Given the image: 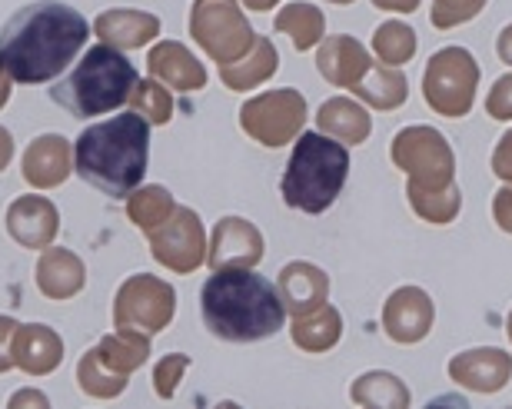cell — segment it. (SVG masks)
Listing matches in <instances>:
<instances>
[{
  "instance_id": "f546056e",
  "label": "cell",
  "mask_w": 512,
  "mask_h": 409,
  "mask_svg": "<svg viewBox=\"0 0 512 409\" xmlns=\"http://www.w3.org/2000/svg\"><path fill=\"white\" fill-rule=\"evenodd\" d=\"M276 30L290 34L296 50H313L323 40V14L313 4H290L276 17Z\"/></svg>"
},
{
  "instance_id": "7bdbcfd3",
  "label": "cell",
  "mask_w": 512,
  "mask_h": 409,
  "mask_svg": "<svg viewBox=\"0 0 512 409\" xmlns=\"http://www.w3.org/2000/svg\"><path fill=\"white\" fill-rule=\"evenodd\" d=\"M10 157H14V137H10L4 127H0V170H7Z\"/></svg>"
},
{
  "instance_id": "44dd1931",
  "label": "cell",
  "mask_w": 512,
  "mask_h": 409,
  "mask_svg": "<svg viewBox=\"0 0 512 409\" xmlns=\"http://www.w3.org/2000/svg\"><path fill=\"white\" fill-rule=\"evenodd\" d=\"M94 30H97V37L110 47L137 50L160 34V20L153 14H143V10L120 7V10H104V14L94 20Z\"/></svg>"
},
{
  "instance_id": "f1b7e54d",
  "label": "cell",
  "mask_w": 512,
  "mask_h": 409,
  "mask_svg": "<svg viewBox=\"0 0 512 409\" xmlns=\"http://www.w3.org/2000/svg\"><path fill=\"white\" fill-rule=\"evenodd\" d=\"M350 400L360 406H393L406 409L409 406V390L396 380L393 373H363L353 383Z\"/></svg>"
},
{
  "instance_id": "8d00e7d4",
  "label": "cell",
  "mask_w": 512,
  "mask_h": 409,
  "mask_svg": "<svg viewBox=\"0 0 512 409\" xmlns=\"http://www.w3.org/2000/svg\"><path fill=\"white\" fill-rule=\"evenodd\" d=\"M486 110H489V117H496V120H512V74L499 77L493 84V90H489V97H486Z\"/></svg>"
},
{
  "instance_id": "f6af8a7d",
  "label": "cell",
  "mask_w": 512,
  "mask_h": 409,
  "mask_svg": "<svg viewBox=\"0 0 512 409\" xmlns=\"http://www.w3.org/2000/svg\"><path fill=\"white\" fill-rule=\"evenodd\" d=\"M10 100V77L4 74V70H0V107H4Z\"/></svg>"
},
{
  "instance_id": "5bb4252c",
  "label": "cell",
  "mask_w": 512,
  "mask_h": 409,
  "mask_svg": "<svg viewBox=\"0 0 512 409\" xmlns=\"http://www.w3.org/2000/svg\"><path fill=\"white\" fill-rule=\"evenodd\" d=\"M57 207L47 197H17L10 203L4 227L24 250H47L57 237Z\"/></svg>"
},
{
  "instance_id": "ee69618b",
  "label": "cell",
  "mask_w": 512,
  "mask_h": 409,
  "mask_svg": "<svg viewBox=\"0 0 512 409\" xmlns=\"http://www.w3.org/2000/svg\"><path fill=\"white\" fill-rule=\"evenodd\" d=\"M20 403H37V406H47V396H40V393H17L14 400H10V406H20Z\"/></svg>"
},
{
  "instance_id": "e575fe53",
  "label": "cell",
  "mask_w": 512,
  "mask_h": 409,
  "mask_svg": "<svg viewBox=\"0 0 512 409\" xmlns=\"http://www.w3.org/2000/svg\"><path fill=\"white\" fill-rule=\"evenodd\" d=\"M486 7V0H433L429 20L436 30H453L459 24H469L473 17H479V10Z\"/></svg>"
},
{
  "instance_id": "8fae6325",
  "label": "cell",
  "mask_w": 512,
  "mask_h": 409,
  "mask_svg": "<svg viewBox=\"0 0 512 409\" xmlns=\"http://www.w3.org/2000/svg\"><path fill=\"white\" fill-rule=\"evenodd\" d=\"M150 237L153 260L163 263L173 273H193L207 260V240H203V223L190 207H177L170 220L157 227Z\"/></svg>"
},
{
  "instance_id": "52a82bcc",
  "label": "cell",
  "mask_w": 512,
  "mask_h": 409,
  "mask_svg": "<svg viewBox=\"0 0 512 409\" xmlns=\"http://www.w3.org/2000/svg\"><path fill=\"white\" fill-rule=\"evenodd\" d=\"M479 87V64L463 47H443L429 57L423 74V97L439 117L459 120L473 110Z\"/></svg>"
},
{
  "instance_id": "ffe728a7",
  "label": "cell",
  "mask_w": 512,
  "mask_h": 409,
  "mask_svg": "<svg viewBox=\"0 0 512 409\" xmlns=\"http://www.w3.org/2000/svg\"><path fill=\"white\" fill-rule=\"evenodd\" d=\"M316 67L320 74L330 80L333 87H356L363 80L366 70L373 67L370 54H366L363 44H356L353 37H330L326 44L320 47V57H316Z\"/></svg>"
},
{
  "instance_id": "b9f144b4",
  "label": "cell",
  "mask_w": 512,
  "mask_h": 409,
  "mask_svg": "<svg viewBox=\"0 0 512 409\" xmlns=\"http://www.w3.org/2000/svg\"><path fill=\"white\" fill-rule=\"evenodd\" d=\"M496 50H499V60L512 67V24L503 27V34H499V40H496Z\"/></svg>"
},
{
  "instance_id": "1f68e13d",
  "label": "cell",
  "mask_w": 512,
  "mask_h": 409,
  "mask_svg": "<svg viewBox=\"0 0 512 409\" xmlns=\"http://www.w3.org/2000/svg\"><path fill=\"white\" fill-rule=\"evenodd\" d=\"M77 383L87 396H97V400H110V396H120L127 390V376L110 373L97 356V346L90 353H84V360L77 363Z\"/></svg>"
},
{
  "instance_id": "7c38bea8",
  "label": "cell",
  "mask_w": 512,
  "mask_h": 409,
  "mask_svg": "<svg viewBox=\"0 0 512 409\" xmlns=\"http://www.w3.org/2000/svg\"><path fill=\"white\" fill-rule=\"evenodd\" d=\"M433 320H436L433 300L419 286H403L383 306V330L393 343L409 346L426 340V333L433 330Z\"/></svg>"
},
{
  "instance_id": "603a6c76",
  "label": "cell",
  "mask_w": 512,
  "mask_h": 409,
  "mask_svg": "<svg viewBox=\"0 0 512 409\" xmlns=\"http://www.w3.org/2000/svg\"><path fill=\"white\" fill-rule=\"evenodd\" d=\"M280 67V54L266 37H256L253 47L233 64H220V77L230 90H253L256 84H263L266 77L276 74Z\"/></svg>"
},
{
  "instance_id": "ab89813d",
  "label": "cell",
  "mask_w": 512,
  "mask_h": 409,
  "mask_svg": "<svg viewBox=\"0 0 512 409\" xmlns=\"http://www.w3.org/2000/svg\"><path fill=\"white\" fill-rule=\"evenodd\" d=\"M493 217L499 223V230L512 233V187H503L493 200Z\"/></svg>"
},
{
  "instance_id": "ac0fdd59",
  "label": "cell",
  "mask_w": 512,
  "mask_h": 409,
  "mask_svg": "<svg viewBox=\"0 0 512 409\" xmlns=\"http://www.w3.org/2000/svg\"><path fill=\"white\" fill-rule=\"evenodd\" d=\"M147 67L153 80H160L163 87L170 90H200L207 84V70L197 57L190 54L187 47L177 44V40H163L150 50Z\"/></svg>"
},
{
  "instance_id": "8992f818",
  "label": "cell",
  "mask_w": 512,
  "mask_h": 409,
  "mask_svg": "<svg viewBox=\"0 0 512 409\" xmlns=\"http://www.w3.org/2000/svg\"><path fill=\"white\" fill-rule=\"evenodd\" d=\"M393 163L409 177V193H439L456 187V160L443 134L429 127L399 130Z\"/></svg>"
},
{
  "instance_id": "3957f363",
  "label": "cell",
  "mask_w": 512,
  "mask_h": 409,
  "mask_svg": "<svg viewBox=\"0 0 512 409\" xmlns=\"http://www.w3.org/2000/svg\"><path fill=\"white\" fill-rule=\"evenodd\" d=\"M150 160V120L127 110L100 124H90L74 143V170L80 180L114 200L140 187Z\"/></svg>"
},
{
  "instance_id": "277c9868",
  "label": "cell",
  "mask_w": 512,
  "mask_h": 409,
  "mask_svg": "<svg viewBox=\"0 0 512 409\" xmlns=\"http://www.w3.org/2000/svg\"><path fill=\"white\" fill-rule=\"evenodd\" d=\"M137 80H140L137 67L117 47L97 44L87 47L84 60L50 87V100L57 107H64L70 117L87 120L124 107L133 87H137Z\"/></svg>"
},
{
  "instance_id": "bcb514c9",
  "label": "cell",
  "mask_w": 512,
  "mask_h": 409,
  "mask_svg": "<svg viewBox=\"0 0 512 409\" xmlns=\"http://www.w3.org/2000/svg\"><path fill=\"white\" fill-rule=\"evenodd\" d=\"M243 4H247L250 10H273L276 0H243Z\"/></svg>"
},
{
  "instance_id": "60d3db41",
  "label": "cell",
  "mask_w": 512,
  "mask_h": 409,
  "mask_svg": "<svg viewBox=\"0 0 512 409\" xmlns=\"http://www.w3.org/2000/svg\"><path fill=\"white\" fill-rule=\"evenodd\" d=\"M380 10H393V14H413L419 7V0H373Z\"/></svg>"
},
{
  "instance_id": "ba28073f",
  "label": "cell",
  "mask_w": 512,
  "mask_h": 409,
  "mask_svg": "<svg viewBox=\"0 0 512 409\" xmlns=\"http://www.w3.org/2000/svg\"><path fill=\"white\" fill-rule=\"evenodd\" d=\"M190 34L217 64L240 60L256 40L237 0H193Z\"/></svg>"
},
{
  "instance_id": "d590c367",
  "label": "cell",
  "mask_w": 512,
  "mask_h": 409,
  "mask_svg": "<svg viewBox=\"0 0 512 409\" xmlns=\"http://www.w3.org/2000/svg\"><path fill=\"white\" fill-rule=\"evenodd\" d=\"M190 360L183 353H170L167 360L157 363V370H153V383H157V396L163 400H173V393H177V383H180V373L187 370Z\"/></svg>"
},
{
  "instance_id": "e0dca14e",
  "label": "cell",
  "mask_w": 512,
  "mask_h": 409,
  "mask_svg": "<svg viewBox=\"0 0 512 409\" xmlns=\"http://www.w3.org/2000/svg\"><path fill=\"white\" fill-rule=\"evenodd\" d=\"M64 360V340L44 323L17 326L14 336V366H20L27 376H47L54 373Z\"/></svg>"
},
{
  "instance_id": "2e32d148",
  "label": "cell",
  "mask_w": 512,
  "mask_h": 409,
  "mask_svg": "<svg viewBox=\"0 0 512 409\" xmlns=\"http://www.w3.org/2000/svg\"><path fill=\"white\" fill-rule=\"evenodd\" d=\"M276 286H280L286 313H293V316H306V313L320 310V306H326V296H330V280H326V273L303 260L286 263L280 270Z\"/></svg>"
},
{
  "instance_id": "83f0119b",
  "label": "cell",
  "mask_w": 512,
  "mask_h": 409,
  "mask_svg": "<svg viewBox=\"0 0 512 409\" xmlns=\"http://www.w3.org/2000/svg\"><path fill=\"white\" fill-rule=\"evenodd\" d=\"M173 210H177L173 193L163 187H140L127 197V217L133 220V227H140L143 233H153L157 227H163Z\"/></svg>"
},
{
  "instance_id": "484cf974",
  "label": "cell",
  "mask_w": 512,
  "mask_h": 409,
  "mask_svg": "<svg viewBox=\"0 0 512 409\" xmlns=\"http://www.w3.org/2000/svg\"><path fill=\"white\" fill-rule=\"evenodd\" d=\"M343 320L333 306H320V310L293 316V343L306 353H326L340 343Z\"/></svg>"
},
{
  "instance_id": "d4e9b609",
  "label": "cell",
  "mask_w": 512,
  "mask_h": 409,
  "mask_svg": "<svg viewBox=\"0 0 512 409\" xmlns=\"http://www.w3.org/2000/svg\"><path fill=\"white\" fill-rule=\"evenodd\" d=\"M97 356L100 363L107 366L110 373L117 376H130L133 370H140L150 356V336L147 333H133V330H117L104 336L97 343Z\"/></svg>"
},
{
  "instance_id": "4dcf8cb0",
  "label": "cell",
  "mask_w": 512,
  "mask_h": 409,
  "mask_svg": "<svg viewBox=\"0 0 512 409\" xmlns=\"http://www.w3.org/2000/svg\"><path fill=\"white\" fill-rule=\"evenodd\" d=\"M373 50H376V57H380V64L403 67L416 54V30L399 24V20H386V24L376 27Z\"/></svg>"
},
{
  "instance_id": "d6a6232c",
  "label": "cell",
  "mask_w": 512,
  "mask_h": 409,
  "mask_svg": "<svg viewBox=\"0 0 512 409\" xmlns=\"http://www.w3.org/2000/svg\"><path fill=\"white\" fill-rule=\"evenodd\" d=\"M409 203H413V210L423 217L426 223H436V227H443L459 213L463 207V193L459 187L453 190H439V193H409Z\"/></svg>"
},
{
  "instance_id": "6da1fadb",
  "label": "cell",
  "mask_w": 512,
  "mask_h": 409,
  "mask_svg": "<svg viewBox=\"0 0 512 409\" xmlns=\"http://www.w3.org/2000/svg\"><path fill=\"white\" fill-rule=\"evenodd\" d=\"M87 17L60 0H34L0 27V70L14 84H50L87 47Z\"/></svg>"
},
{
  "instance_id": "9a60e30c",
  "label": "cell",
  "mask_w": 512,
  "mask_h": 409,
  "mask_svg": "<svg viewBox=\"0 0 512 409\" xmlns=\"http://www.w3.org/2000/svg\"><path fill=\"white\" fill-rule=\"evenodd\" d=\"M449 376L459 386H469L476 393H499L512 376V356L489 346V350H469L449 360Z\"/></svg>"
},
{
  "instance_id": "f35d334b",
  "label": "cell",
  "mask_w": 512,
  "mask_h": 409,
  "mask_svg": "<svg viewBox=\"0 0 512 409\" xmlns=\"http://www.w3.org/2000/svg\"><path fill=\"white\" fill-rule=\"evenodd\" d=\"M493 170H496V177H503L506 183H512V130H509V134H503V140H499V147L493 153Z\"/></svg>"
},
{
  "instance_id": "cb8c5ba5",
  "label": "cell",
  "mask_w": 512,
  "mask_h": 409,
  "mask_svg": "<svg viewBox=\"0 0 512 409\" xmlns=\"http://www.w3.org/2000/svg\"><path fill=\"white\" fill-rule=\"evenodd\" d=\"M316 124H320L323 134L336 137L340 143H346V147H356V143H363L366 137H370V114L356 104V100L350 97H333L326 100V104L320 107V117H316Z\"/></svg>"
},
{
  "instance_id": "836d02e7",
  "label": "cell",
  "mask_w": 512,
  "mask_h": 409,
  "mask_svg": "<svg viewBox=\"0 0 512 409\" xmlns=\"http://www.w3.org/2000/svg\"><path fill=\"white\" fill-rule=\"evenodd\" d=\"M130 100H133V107H137V114L147 117L150 124H170L173 100H170V90L163 84H153V80H137Z\"/></svg>"
},
{
  "instance_id": "4316f807",
  "label": "cell",
  "mask_w": 512,
  "mask_h": 409,
  "mask_svg": "<svg viewBox=\"0 0 512 409\" xmlns=\"http://www.w3.org/2000/svg\"><path fill=\"white\" fill-rule=\"evenodd\" d=\"M356 97H363L370 107L380 110H396L409 94V84L399 67H370L363 74L360 84L353 87Z\"/></svg>"
},
{
  "instance_id": "9c48e42d",
  "label": "cell",
  "mask_w": 512,
  "mask_h": 409,
  "mask_svg": "<svg viewBox=\"0 0 512 409\" xmlns=\"http://www.w3.org/2000/svg\"><path fill=\"white\" fill-rule=\"evenodd\" d=\"M177 313V293L170 283L157 280L150 273H137L117 290L114 300V326L133 333H160L167 330Z\"/></svg>"
},
{
  "instance_id": "74e56055",
  "label": "cell",
  "mask_w": 512,
  "mask_h": 409,
  "mask_svg": "<svg viewBox=\"0 0 512 409\" xmlns=\"http://www.w3.org/2000/svg\"><path fill=\"white\" fill-rule=\"evenodd\" d=\"M17 320L0 316V373H7L14 366V336H17Z\"/></svg>"
},
{
  "instance_id": "d6986e66",
  "label": "cell",
  "mask_w": 512,
  "mask_h": 409,
  "mask_svg": "<svg viewBox=\"0 0 512 409\" xmlns=\"http://www.w3.org/2000/svg\"><path fill=\"white\" fill-rule=\"evenodd\" d=\"M70 177V143L60 134L37 137L24 153V180L37 190L60 187Z\"/></svg>"
},
{
  "instance_id": "7402d4cb",
  "label": "cell",
  "mask_w": 512,
  "mask_h": 409,
  "mask_svg": "<svg viewBox=\"0 0 512 409\" xmlns=\"http://www.w3.org/2000/svg\"><path fill=\"white\" fill-rule=\"evenodd\" d=\"M87 270L80 257H74L70 250H44V257L37 263V290L47 300H70L84 290Z\"/></svg>"
},
{
  "instance_id": "5b68a950",
  "label": "cell",
  "mask_w": 512,
  "mask_h": 409,
  "mask_svg": "<svg viewBox=\"0 0 512 409\" xmlns=\"http://www.w3.org/2000/svg\"><path fill=\"white\" fill-rule=\"evenodd\" d=\"M350 177V150L330 134H300L283 173L286 207L316 217L336 203Z\"/></svg>"
},
{
  "instance_id": "30bf717a",
  "label": "cell",
  "mask_w": 512,
  "mask_h": 409,
  "mask_svg": "<svg viewBox=\"0 0 512 409\" xmlns=\"http://www.w3.org/2000/svg\"><path fill=\"white\" fill-rule=\"evenodd\" d=\"M306 124V100L300 90H270L243 104L240 110V127L247 134L263 143V147H283L293 137H300Z\"/></svg>"
},
{
  "instance_id": "7dc6e473",
  "label": "cell",
  "mask_w": 512,
  "mask_h": 409,
  "mask_svg": "<svg viewBox=\"0 0 512 409\" xmlns=\"http://www.w3.org/2000/svg\"><path fill=\"white\" fill-rule=\"evenodd\" d=\"M506 333H509V340H512V313H509V323H506Z\"/></svg>"
},
{
  "instance_id": "4fadbf2b",
  "label": "cell",
  "mask_w": 512,
  "mask_h": 409,
  "mask_svg": "<svg viewBox=\"0 0 512 409\" xmlns=\"http://www.w3.org/2000/svg\"><path fill=\"white\" fill-rule=\"evenodd\" d=\"M263 260V233L250 220L223 217L213 230V243L207 250V263L213 270L227 267H256Z\"/></svg>"
},
{
  "instance_id": "c3c4849f",
  "label": "cell",
  "mask_w": 512,
  "mask_h": 409,
  "mask_svg": "<svg viewBox=\"0 0 512 409\" xmlns=\"http://www.w3.org/2000/svg\"><path fill=\"white\" fill-rule=\"evenodd\" d=\"M330 4H353V0H330Z\"/></svg>"
},
{
  "instance_id": "7a4b0ae2",
  "label": "cell",
  "mask_w": 512,
  "mask_h": 409,
  "mask_svg": "<svg viewBox=\"0 0 512 409\" xmlns=\"http://www.w3.org/2000/svg\"><path fill=\"white\" fill-rule=\"evenodd\" d=\"M203 326L223 343H260L283 330L286 303L280 286L253 267L213 270L200 293Z\"/></svg>"
}]
</instances>
